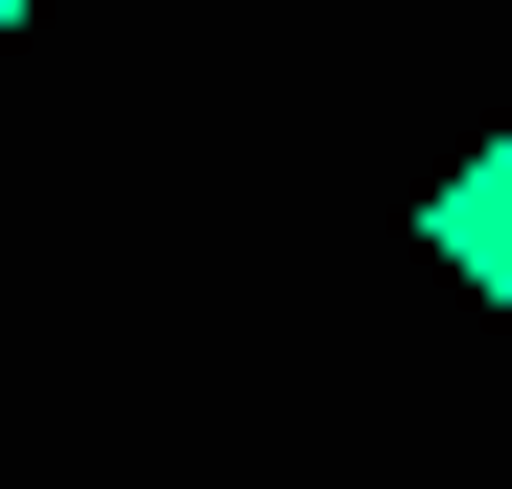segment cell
<instances>
[{
  "label": "cell",
  "instance_id": "6da1fadb",
  "mask_svg": "<svg viewBox=\"0 0 512 489\" xmlns=\"http://www.w3.org/2000/svg\"><path fill=\"white\" fill-rule=\"evenodd\" d=\"M419 257H443L466 303H512V140H466V163H443V210H419Z\"/></svg>",
  "mask_w": 512,
  "mask_h": 489
},
{
  "label": "cell",
  "instance_id": "7a4b0ae2",
  "mask_svg": "<svg viewBox=\"0 0 512 489\" xmlns=\"http://www.w3.org/2000/svg\"><path fill=\"white\" fill-rule=\"evenodd\" d=\"M24 24H47V0H0V47H24Z\"/></svg>",
  "mask_w": 512,
  "mask_h": 489
}]
</instances>
